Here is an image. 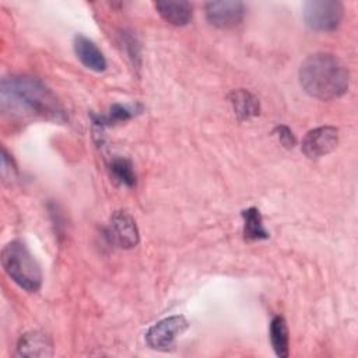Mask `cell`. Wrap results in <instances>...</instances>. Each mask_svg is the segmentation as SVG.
<instances>
[{"label":"cell","mask_w":358,"mask_h":358,"mask_svg":"<svg viewBox=\"0 0 358 358\" xmlns=\"http://www.w3.org/2000/svg\"><path fill=\"white\" fill-rule=\"evenodd\" d=\"M158 14L175 27L186 25L192 20L193 6L189 1H157Z\"/></svg>","instance_id":"8fae6325"},{"label":"cell","mask_w":358,"mask_h":358,"mask_svg":"<svg viewBox=\"0 0 358 358\" xmlns=\"http://www.w3.org/2000/svg\"><path fill=\"white\" fill-rule=\"evenodd\" d=\"M337 143L338 130L331 126H323L306 133L302 141V151L308 158L316 159L333 151Z\"/></svg>","instance_id":"ba28073f"},{"label":"cell","mask_w":358,"mask_h":358,"mask_svg":"<svg viewBox=\"0 0 358 358\" xmlns=\"http://www.w3.org/2000/svg\"><path fill=\"white\" fill-rule=\"evenodd\" d=\"M1 264L7 275L22 289L35 292L41 288V267L21 241H11L3 248Z\"/></svg>","instance_id":"3957f363"},{"label":"cell","mask_w":358,"mask_h":358,"mask_svg":"<svg viewBox=\"0 0 358 358\" xmlns=\"http://www.w3.org/2000/svg\"><path fill=\"white\" fill-rule=\"evenodd\" d=\"M299 83L310 96L330 101L345 94L350 74L344 63L334 55L313 53L299 67Z\"/></svg>","instance_id":"7a4b0ae2"},{"label":"cell","mask_w":358,"mask_h":358,"mask_svg":"<svg viewBox=\"0 0 358 358\" xmlns=\"http://www.w3.org/2000/svg\"><path fill=\"white\" fill-rule=\"evenodd\" d=\"M246 13L242 1H210L206 4V17L208 22L221 29L238 27Z\"/></svg>","instance_id":"8992f818"},{"label":"cell","mask_w":358,"mask_h":358,"mask_svg":"<svg viewBox=\"0 0 358 358\" xmlns=\"http://www.w3.org/2000/svg\"><path fill=\"white\" fill-rule=\"evenodd\" d=\"M186 327L187 320L183 316H171L151 326L145 334V340L151 348L168 350Z\"/></svg>","instance_id":"52a82bcc"},{"label":"cell","mask_w":358,"mask_h":358,"mask_svg":"<svg viewBox=\"0 0 358 358\" xmlns=\"http://www.w3.org/2000/svg\"><path fill=\"white\" fill-rule=\"evenodd\" d=\"M1 112L10 117L64 120V110L56 95L39 80L27 76H10L1 80Z\"/></svg>","instance_id":"6da1fadb"},{"label":"cell","mask_w":358,"mask_h":358,"mask_svg":"<svg viewBox=\"0 0 358 358\" xmlns=\"http://www.w3.org/2000/svg\"><path fill=\"white\" fill-rule=\"evenodd\" d=\"M119 35H120L122 46L127 53V57L131 60L133 66L138 67L141 57H140V45H138L136 36L127 31H122Z\"/></svg>","instance_id":"e0dca14e"},{"label":"cell","mask_w":358,"mask_h":358,"mask_svg":"<svg viewBox=\"0 0 358 358\" xmlns=\"http://www.w3.org/2000/svg\"><path fill=\"white\" fill-rule=\"evenodd\" d=\"M277 138L280 140V143L287 147V148H292L295 145V137L292 134V131L287 127V126H277L274 130Z\"/></svg>","instance_id":"ac0fdd59"},{"label":"cell","mask_w":358,"mask_h":358,"mask_svg":"<svg viewBox=\"0 0 358 358\" xmlns=\"http://www.w3.org/2000/svg\"><path fill=\"white\" fill-rule=\"evenodd\" d=\"M344 15V7L336 0H309L303 4V20L310 29L334 31Z\"/></svg>","instance_id":"277c9868"},{"label":"cell","mask_w":358,"mask_h":358,"mask_svg":"<svg viewBox=\"0 0 358 358\" xmlns=\"http://www.w3.org/2000/svg\"><path fill=\"white\" fill-rule=\"evenodd\" d=\"M17 351L22 357H50L53 354V345L46 334L29 331L18 340Z\"/></svg>","instance_id":"30bf717a"},{"label":"cell","mask_w":358,"mask_h":358,"mask_svg":"<svg viewBox=\"0 0 358 358\" xmlns=\"http://www.w3.org/2000/svg\"><path fill=\"white\" fill-rule=\"evenodd\" d=\"M229 102L239 120H248L259 115V99L246 90H235L229 94Z\"/></svg>","instance_id":"7c38bea8"},{"label":"cell","mask_w":358,"mask_h":358,"mask_svg":"<svg viewBox=\"0 0 358 358\" xmlns=\"http://www.w3.org/2000/svg\"><path fill=\"white\" fill-rule=\"evenodd\" d=\"M137 113L136 106H129V105H120V103H113L109 108V112L106 115H92L94 123L99 127L115 124L119 122H124L131 119Z\"/></svg>","instance_id":"9a60e30c"},{"label":"cell","mask_w":358,"mask_h":358,"mask_svg":"<svg viewBox=\"0 0 358 358\" xmlns=\"http://www.w3.org/2000/svg\"><path fill=\"white\" fill-rule=\"evenodd\" d=\"M110 175L116 182L123 186L133 187L136 185V175L133 172V165L129 159L123 157H115L109 164Z\"/></svg>","instance_id":"2e32d148"},{"label":"cell","mask_w":358,"mask_h":358,"mask_svg":"<svg viewBox=\"0 0 358 358\" xmlns=\"http://www.w3.org/2000/svg\"><path fill=\"white\" fill-rule=\"evenodd\" d=\"M106 236L109 242L116 245L117 248H134L138 243V229L134 218L127 211H115L110 217Z\"/></svg>","instance_id":"5b68a950"},{"label":"cell","mask_w":358,"mask_h":358,"mask_svg":"<svg viewBox=\"0 0 358 358\" xmlns=\"http://www.w3.org/2000/svg\"><path fill=\"white\" fill-rule=\"evenodd\" d=\"M270 340L275 354L280 358L288 357V327L281 316H275L270 323Z\"/></svg>","instance_id":"5bb4252c"},{"label":"cell","mask_w":358,"mask_h":358,"mask_svg":"<svg viewBox=\"0 0 358 358\" xmlns=\"http://www.w3.org/2000/svg\"><path fill=\"white\" fill-rule=\"evenodd\" d=\"M74 52L78 57V60L90 70L94 71H103L106 69V59L101 49L87 36L84 35H76L74 36Z\"/></svg>","instance_id":"9c48e42d"},{"label":"cell","mask_w":358,"mask_h":358,"mask_svg":"<svg viewBox=\"0 0 358 358\" xmlns=\"http://www.w3.org/2000/svg\"><path fill=\"white\" fill-rule=\"evenodd\" d=\"M243 217V236L246 241L267 239L268 232L264 229L262 214L256 207H249L242 211Z\"/></svg>","instance_id":"4fadbf2b"}]
</instances>
